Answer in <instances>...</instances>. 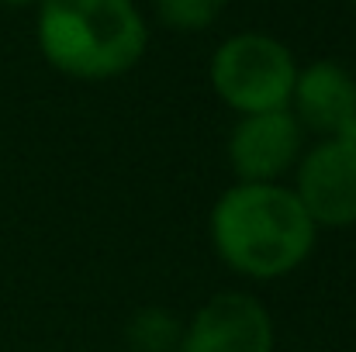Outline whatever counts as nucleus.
<instances>
[{
	"instance_id": "1a4fd4ad",
	"label": "nucleus",
	"mask_w": 356,
	"mask_h": 352,
	"mask_svg": "<svg viewBox=\"0 0 356 352\" xmlns=\"http://www.w3.org/2000/svg\"><path fill=\"white\" fill-rule=\"evenodd\" d=\"M152 3L159 21L173 31H201L225 7V0H152Z\"/></svg>"
},
{
	"instance_id": "6e6552de",
	"label": "nucleus",
	"mask_w": 356,
	"mask_h": 352,
	"mask_svg": "<svg viewBox=\"0 0 356 352\" xmlns=\"http://www.w3.org/2000/svg\"><path fill=\"white\" fill-rule=\"evenodd\" d=\"M184 339L180 321L166 308H145L128 325V342L135 352H177Z\"/></svg>"
},
{
	"instance_id": "39448f33",
	"label": "nucleus",
	"mask_w": 356,
	"mask_h": 352,
	"mask_svg": "<svg viewBox=\"0 0 356 352\" xmlns=\"http://www.w3.org/2000/svg\"><path fill=\"white\" fill-rule=\"evenodd\" d=\"M294 197L308 211V218L325 228L356 225V149L329 138L315 145L298 166Z\"/></svg>"
},
{
	"instance_id": "7ed1b4c3",
	"label": "nucleus",
	"mask_w": 356,
	"mask_h": 352,
	"mask_svg": "<svg viewBox=\"0 0 356 352\" xmlns=\"http://www.w3.org/2000/svg\"><path fill=\"white\" fill-rule=\"evenodd\" d=\"M298 80L294 56L284 42L263 31H242L211 56V87L238 115L284 111Z\"/></svg>"
},
{
	"instance_id": "9d476101",
	"label": "nucleus",
	"mask_w": 356,
	"mask_h": 352,
	"mask_svg": "<svg viewBox=\"0 0 356 352\" xmlns=\"http://www.w3.org/2000/svg\"><path fill=\"white\" fill-rule=\"evenodd\" d=\"M332 138H339V142H346V145H353V149H356V115L350 117V121H346V124H343V128L332 135Z\"/></svg>"
},
{
	"instance_id": "20e7f679",
	"label": "nucleus",
	"mask_w": 356,
	"mask_h": 352,
	"mask_svg": "<svg viewBox=\"0 0 356 352\" xmlns=\"http://www.w3.org/2000/svg\"><path fill=\"white\" fill-rule=\"evenodd\" d=\"M177 352H273V321L256 297L225 290L197 308Z\"/></svg>"
},
{
	"instance_id": "9b49d317",
	"label": "nucleus",
	"mask_w": 356,
	"mask_h": 352,
	"mask_svg": "<svg viewBox=\"0 0 356 352\" xmlns=\"http://www.w3.org/2000/svg\"><path fill=\"white\" fill-rule=\"evenodd\" d=\"M3 7H28V3H38V0H0Z\"/></svg>"
},
{
	"instance_id": "0eeeda50",
	"label": "nucleus",
	"mask_w": 356,
	"mask_h": 352,
	"mask_svg": "<svg viewBox=\"0 0 356 352\" xmlns=\"http://www.w3.org/2000/svg\"><path fill=\"white\" fill-rule=\"evenodd\" d=\"M291 104L298 124L332 138L356 115V80L332 59L312 62L308 69H298Z\"/></svg>"
},
{
	"instance_id": "423d86ee",
	"label": "nucleus",
	"mask_w": 356,
	"mask_h": 352,
	"mask_svg": "<svg viewBox=\"0 0 356 352\" xmlns=\"http://www.w3.org/2000/svg\"><path fill=\"white\" fill-rule=\"evenodd\" d=\"M301 152V124L284 111L242 115L229 138V159L242 183H273Z\"/></svg>"
},
{
	"instance_id": "f8f14e48",
	"label": "nucleus",
	"mask_w": 356,
	"mask_h": 352,
	"mask_svg": "<svg viewBox=\"0 0 356 352\" xmlns=\"http://www.w3.org/2000/svg\"><path fill=\"white\" fill-rule=\"evenodd\" d=\"M353 7H356V0H353Z\"/></svg>"
},
{
	"instance_id": "f03ea898",
	"label": "nucleus",
	"mask_w": 356,
	"mask_h": 352,
	"mask_svg": "<svg viewBox=\"0 0 356 352\" xmlns=\"http://www.w3.org/2000/svg\"><path fill=\"white\" fill-rule=\"evenodd\" d=\"M35 35L42 56L76 80H115L149 45L135 0H38Z\"/></svg>"
},
{
	"instance_id": "f257e3e1",
	"label": "nucleus",
	"mask_w": 356,
	"mask_h": 352,
	"mask_svg": "<svg viewBox=\"0 0 356 352\" xmlns=\"http://www.w3.org/2000/svg\"><path fill=\"white\" fill-rule=\"evenodd\" d=\"M211 238L232 269L252 280H277L308 259L315 221L294 190L277 183H238L211 211Z\"/></svg>"
}]
</instances>
